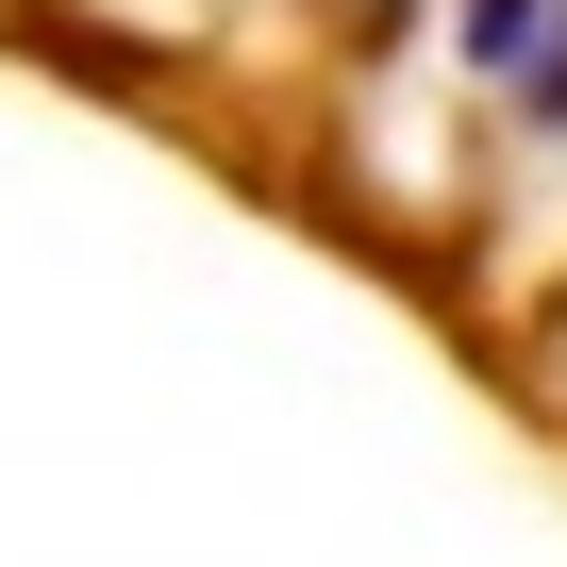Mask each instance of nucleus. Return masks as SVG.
Listing matches in <instances>:
<instances>
[{"instance_id": "1", "label": "nucleus", "mask_w": 567, "mask_h": 567, "mask_svg": "<svg viewBox=\"0 0 567 567\" xmlns=\"http://www.w3.org/2000/svg\"><path fill=\"white\" fill-rule=\"evenodd\" d=\"M534 34H550L534 0H467V51H484V68H534Z\"/></svg>"}]
</instances>
